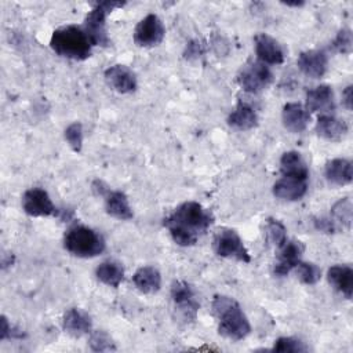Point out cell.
<instances>
[{
  "instance_id": "cell-1",
  "label": "cell",
  "mask_w": 353,
  "mask_h": 353,
  "mask_svg": "<svg viewBox=\"0 0 353 353\" xmlns=\"http://www.w3.org/2000/svg\"><path fill=\"white\" fill-rule=\"evenodd\" d=\"M212 222L214 216L210 210L197 201H185L164 219V226L174 243L181 247H190L199 241Z\"/></svg>"
},
{
  "instance_id": "cell-2",
  "label": "cell",
  "mask_w": 353,
  "mask_h": 353,
  "mask_svg": "<svg viewBox=\"0 0 353 353\" xmlns=\"http://www.w3.org/2000/svg\"><path fill=\"white\" fill-rule=\"evenodd\" d=\"M211 307L218 320V332L222 336L241 341L250 334V321L236 299L226 295H215Z\"/></svg>"
},
{
  "instance_id": "cell-3",
  "label": "cell",
  "mask_w": 353,
  "mask_h": 353,
  "mask_svg": "<svg viewBox=\"0 0 353 353\" xmlns=\"http://www.w3.org/2000/svg\"><path fill=\"white\" fill-rule=\"evenodd\" d=\"M50 46L58 55L76 61L87 59L94 47L83 26L76 25H66L55 29Z\"/></svg>"
},
{
  "instance_id": "cell-4",
  "label": "cell",
  "mask_w": 353,
  "mask_h": 353,
  "mask_svg": "<svg viewBox=\"0 0 353 353\" xmlns=\"http://www.w3.org/2000/svg\"><path fill=\"white\" fill-rule=\"evenodd\" d=\"M63 247L74 256L94 258L103 252L105 240L98 232L88 226L74 225L65 233Z\"/></svg>"
},
{
  "instance_id": "cell-5",
  "label": "cell",
  "mask_w": 353,
  "mask_h": 353,
  "mask_svg": "<svg viewBox=\"0 0 353 353\" xmlns=\"http://www.w3.org/2000/svg\"><path fill=\"white\" fill-rule=\"evenodd\" d=\"M123 1H101L97 3L84 19L83 29L87 33L92 46H108L109 37L106 33V17L119 7H123Z\"/></svg>"
},
{
  "instance_id": "cell-6",
  "label": "cell",
  "mask_w": 353,
  "mask_h": 353,
  "mask_svg": "<svg viewBox=\"0 0 353 353\" xmlns=\"http://www.w3.org/2000/svg\"><path fill=\"white\" fill-rule=\"evenodd\" d=\"M171 298L174 302L176 316L182 321L190 323L196 320L200 303L190 284H188L183 280H175L171 285Z\"/></svg>"
},
{
  "instance_id": "cell-7",
  "label": "cell",
  "mask_w": 353,
  "mask_h": 353,
  "mask_svg": "<svg viewBox=\"0 0 353 353\" xmlns=\"http://www.w3.org/2000/svg\"><path fill=\"white\" fill-rule=\"evenodd\" d=\"M212 245H214L215 254L222 258L236 259L245 263L251 261L248 250L245 248L241 237L233 229L218 230L214 236Z\"/></svg>"
},
{
  "instance_id": "cell-8",
  "label": "cell",
  "mask_w": 353,
  "mask_h": 353,
  "mask_svg": "<svg viewBox=\"0 0 353 353\" xmlns=\"http://www.w3.org/2000/svg\"><path fill=\"white\" fill-rule=\"evenodd\" d=\"M273 74L269 66L261 61L248 62L237 74V81L245 92H259L272 83Z\"/></svg>"
},
{
  "instance_id": "cell-9",
  "label": "cell",
  "mask_w": 353,
  "mask_h": 353,
  "mask_svg": "<svg viewBox=\"0 0 353 353\" xmlns=\"http://www.w3.org/2000/svg\"><path fill=\"white\" fill-rule=\"evenodd\" d=\"M165 34L164 25L156 14H148L134 29V41L139 47H153L163 41Z\"/></svg>"
},
{
  "instance_id": "cell-10",
  "label": "cell",
  "mask_w": 353,
  "mask_h": 353,
  "mask_svg": "<svg viewBox=\"0 0 353 353\" xmlns=\"http://www.w3.org/2000/svg\"><path fill=\"white\" fill-rule=\"evenodd\" d=\"M22 208L30 216H50L57 214L50 194L41 188H32L23 193Z\"/></svg>"
},
{
  "instance_id": "cell-11",
  "label": "cell",
  "mask_w": 353,
  "mask_h": 353,
  "mask_svg": "<svg viewBox=\"0 0 353 353\" xmlns=\"http://www.w3.org/2000/svg\"><path fill=\"white\" fill-rule=\"evenodd\" d=\"M276 263L273 266V273L279 277L287 276L295 266L302 261V254L305 251V245L299 240H287L280 248Z\"/></svg>"
},
{
  "instance_id": "cell-12",
  "label": "cell",
  "mask_w": 353,
  "mask_h": 353,
  "mask_svg": "<svg viewBox=\"0 0 353 353\" xmlns=\"http://www.w3.org/2000/svg\"><path fill=\"white\" fill-rule=\"evenodd\" d=\"M105 80L110 88L120 94H128L137 88V76L125 65H113L105 70Z\"/></svg>"
},
{
  "instance_id": "cell-13",
  "label": "cell",
  "mask_w": 353,
  "mask_h": 353,
  "mask_svg": "<svg viewBox=\"0 0 353 353\" xmlns=\"http://www.w3.org/2000/svg\"><path fill=\"white\" fill-rule=\"evenodd\" d=\"M255 54L258 61L266 65H280L284 61V50L280 43L266 33L255 36Z\"/></svg>"
},
{
  "instance_id": "cell-14",
  "label": "cell",
  "mask_w": 353,
  "mask_h": 353,
  "mask_svg": "<svg viewBox=\"0 0 353 353\" xmlns=\"http://www.w3.org/2000/svg\"><path fill=\"white\" fill-rule=\"evenodd\" d=\"M296 65L303 74L312 79H319L327 72L328 58L321 50H307L299 54Z\"/></svg>"
},
{
  "instance_id": "cell-15",
  "label": "cell",
  "mask_w": 353,
  "mask_h": 353,
  "mask_svg": "<svg viewBox=\"0 0 353 353\" xmlns=\"http://www.w3.org/2000/svg\"><path fill=\"white\" fill-rule=\"evenodd\" d=\"M307 179L283 175L273 185V194L285 201H296L306 194Z\"/></svg>"
},
{
  "instance_id": "cell-16",
  "label": "cell",
  "mask_w": 353,
  "mask_h": 353,
  "mask_svg": "<svg viewBox=\"0 0 353 353\" xmlns=\"http://www.w3.org/2000/svg\"><path fill=\"white\" fill-rule=\"evenodd\" d=\"M310 112H319L321 114H331L335 109L334 91L327 84H320L306 92V106Z\"/></svg>"
},
{
  "instance_id": "cell-17",
  "label": "cell",
  "mask_w": 353,
  "mask_h": 353,
  "mask_svg": "<svg viewBox=\"0 0 353 353\" xmlns=\"http://www.w3.org/2000/svg\"><path fill=\"white\" fill-rule=\"evenodd\" d=\"M281 120H283L284 127L290 132L298 134V132H302L306 130L309 120H310V113L302 103L288 102L283 106Z\"/></svg>"
},
{
  "instance_id": "cell-18",
  "label": "cell",
  "mask_w": 353,
  "mask_h": 353,
  "mask_svg": "<svg viewBox=\"0 0 353 353\" xmlns=\"http://www.w3.org/2000/svg\"><path fill=\"white\" fill-rule=\"evenodd\" d=\"M347 124L343 120L334 117L332 114H321L317 119L316 132L320 138L325 141L338 142L347 135Z\"/></svg>"
},
{
  "instance_id": "cell-19",
  "label": "cell",
  "mask_w": 353,
  "mask_h": 353,
  "mask_svg": "<svg viewBox=\"0 0 353 353\" xmlns=\"http://www.w3.org/2000/svg\"><path fill=\"white\" fill-rule=\"evenodd\" d=\"M331 287L342 294L346 299L353 295V269L349 265H334L327 272Z\"/></svg>"
},
{
  "instance_id": "cell-20",
  "label": "cell",
  "mask_w": 353,
  "mask_h": 353,
  "mask_svg": "<svg viewBox=\"0 0 353 353\" xmlns=\"http://www.w3.org/2000/svg\"><path fill=\"white\" fill-rule=\"evenodd\" d=\"M62 324L63 330L73 336H81L84 334H88L92 328L91 316L83 309L77 307H72L63 314Z\"/></svg>"
},
{
  "instance_id": "cell-21",
  "label": "cell",
  "mask_w": 353,
  "mask_h": 353,
  "mask_svg": "<svg viewBox=\"0 0 353 353\" xmlns=\"http://www.w3.org/2000/svg\"><path fill=\"white\" fill-rule=\"evenodd\" d=\"M325 178L330 183L336 186L349 185L353 179V165L347 159H332L325 164Z\"/></svg>"
},
{
  "instance_id": "cell-22",
  "label": "cell",
  "mask_w": 353,
  "mask_h": 353,
  "mask_svg": "<svg viewBox=\"0 0 353 353\" xmlns=\"http://www.w3.org/2000/svg\"><path fill=\"white\" fill-rule=\"evenodd\" d=\"M103 197H105V210L110 216L120 221H128L134 216L128 199L123 192L109 190Z\"/></svg>"
},
{
  "instance_id": "cell-23",
  "label": "cell",
  "mask_w": 353,
  "mask_h": 353,
  "mask_svg": "<svg viewBox=\"0 0 353 353\" xmlns=\"http://www.w3.org/2000/svg\"><path fill=\"white\" fill-rule=\"evenodd\" d=\"M132 283L138 291L154 294L161 287V274L154 266H142L134 273Z\"/></svg>"
},
{
  "instance_id": "cell-24",
  "label": "cell",
  "mask_w": 353,
  "mask_h": 353,
  "mask_svg": "<svg viewBox=\"0 0 353 353\" xmlns=\"http://www.w3.org/2000/svg\"><path fill=\"white\" fill-rule=\"evenodd\" d=\"M228 124L232 128H236L240 131L251 130L258 125V114L251 105L245 102H239L234 110L229 114Z\"/></svg>"
},
{
  "instance_id": "cell-25",
  "label": "cell",
  "mask_w": 353,
  "mask_h": 353,
  "mask_svg": "<svg viewBox=\"0 0 353 353\" xmlns=\"http://www.w3.org/2000/svg\"><path fill=\"white\" fill-rule=\"evenodd\" d=\"M280 170L283 175L288 176H296V178H303L307 179L309 176V168L301 156L299 152L295 150H288L283 153L280 159Z\"/></svg>"
},
{
  "instance_id": "cell-26",
  "label": "cell",
  "mask_w": 353,
  "mask_h": 353,
  "mask_svg": "<svg viewBox=\"0 0 353 353\" xmlns=\"http://www.w3.org/2000/svg\"><path fill=\"white\" fill-rule=\"evenodd\" d=\"M95 276L101 283L116 288L124 280V269L116 261H105L95 269Z\"/></svg>"
},
{
  "instance_id": "cell-27",
  "label": "cell",
  "mask_w": 353,
  "mask_h": 353,
  "mask_svg": "<svg viewBox=\"0 0 353 353\" xmlns=\"http://www.w3.org/2000/svg\"><path fill=\"white\" fill-rule=\"evenodd\" d=\"M352 214H353V205L349 197L339 199L331 208V219L335 222L338 228L350 229Z\"/></svg>"
},
{
  "instance_id": "cell-28",
  "label": "cell",
  "mask_w": 353,
  "mask_h": 353,
  "mask_svg": "<svg viewBox=\"0 0 353 353\" xmlns=\"http://www.w3.org/2000/svg\"><path fill=\"white\" fill-rule=\"evenodd\" d=\"M265 236H266V241L270 245L280 248L287 241L285 226L279 219L268 218L265 222Z\"/></svg>"
},
{
  "instance_id": "cell-29",
  "label": "cell",
  "mask_w": 353,
  "mask_h": 353,
  "mask_svg": "<svg viewBox=\"0 0 353 353\" xmlns=\"http://www.w3.org/2000/svg\"><path fill=\"white\" fill-rule=\"evenodd\" d=\"M294 270H296V276H298L299 281L303 284H307V285L316 284L321 277L320 268L312 262L299 261V263L295 266Z\"/></svg>"
},
{
  "instance_id": "cell-30",
  "label": "cell",
  "mask_w": 353,
  "mask_h": 353,
  "mask_svg": "<svg viewBox=\"0 0 353 353\" xmlns=\"http://www.w3.org/2000/svg\"><path fill=\"white\" fill-rule=\"evenodd\" d=\"M273 352H281V353H301L306 352L307 346L296 338L292 336H281L274 341V345L272 347Z\"/></svg>"
},
{
  "instance_id": "cell-31",
  "label": "cell",
  "mask_w": 353,
  "mask_h": 353,
  "mask_svg": "<svg viewBox=\"0 0 353 353\" xmlns=\"http://www.w3.org/2000/svg\"><path fill=\"white\" fill-rule=\"evenodd\" d=\"M90 347L94 352H110L116 350V345L113 339L105 331H95L90 338Z\"/></svg>"
},
{
  "instance_id": "cell-32",
  "label": "cell",
  "mask_w": 353,
  "mask_h": 353,
  "mask_svg": "<svg viewBox=\"0 0 353 353\" xmlns=\"http://www.w3.org/2000/svg\"><path fill=\"white\" fill-rule=\"evenodd\" d=\"M65 139L74 152H80L83 148V125L77 121L69 124L65 130Z\"/></svg>"
},
{
  "instance_id": "cell-33",
  "label": "cell",
  "mask_w": 353,
  "mask_h": 353,
  "mask_svg": "<svg viewBox=\"0 0 353 353\" xmlns=\"http://www.w3.org/2000/svg\"><path fill=\"white\" fill-rule=\"evenodd\" d=\"M332 47L335 51L341 54H350L352 47H353V39H352V32L350 29H341L332 43Z\"/></svg>"
},
{
  "instance_id": "cell-34",
  "label": "cell",
  "mask_w": 353,
  "mask_h": 353,
  "mask_svg": "<svg viewBox=\"0 0 353 353\" xmlns=\"http://www.w3.org/2000/svg\"><path fill=\"white\" fill-rule=\"evenodd\" d=\"M21 338L22 334L15 331V328L10 324L8 319L6 316H1V331H0V339L4 341L7 338Z\"/></svg>"
},
{
  "instance_id": "cell-35",
  "label": "cell",
  "mask_w": 353,
  "mask_h": 353,
  "mask_svg": "<svg viewBox=\"0 0 353 353\" xmlns=\"http://www.w3.org/2000/svg\"><path fill=\"white\" fill-rule=\"evenodd\" d=\"M204 54V46L200 40H192L188 46H186V50H185V57L189 58V59H193V58H199Z\"/></svg>"
},
{
  "instance_id": "cell-36",
  "label": "cell",
  "mask_w": 353,
  "mask_h": 353,
  "mask_svg": "<svg viewBox=\"0 0 353 353\" xmlns=\"http://www.w3.org/2000/svg\"><path fill=\"white\" fill-rule=\"evenodd\" d=\"M314 225H316V228H317L319 230L325 232V233H335V232H338V229H339L331 218H320V219H316V221H314Z\"/></svg>"
},
{
  "instance_id": "cell-37",
  "label": "cell",
  "mask_w": 353,
  "mask_h": 353,
  "mask_svg": "<svg viewBox=\"0 0 353 353\" xmlns=\"http://www.w3.org/2000/svg\"><path fill=\"white\" fill-rule=\"evenodd\" d=\"M342 103L347 110H352L353 106V85L349 84L342 92Z\"/></svg>"
},
{
  "instance_id": "cell-38",
  "label": "cell",
  "mask_w": 353,
  "mask_h": 353,
  "mask_svg": "<svg viewBox=\"0 0 353 353\" xmlns=\"http://www.w3.org/2000/svg\"><path fill=\"white\" fill-rule=\"evenodd\" d=\"M285 6H290V7H299V6H303L302 1H298V3H284Z\"/></svg>"
}]
</instances>
